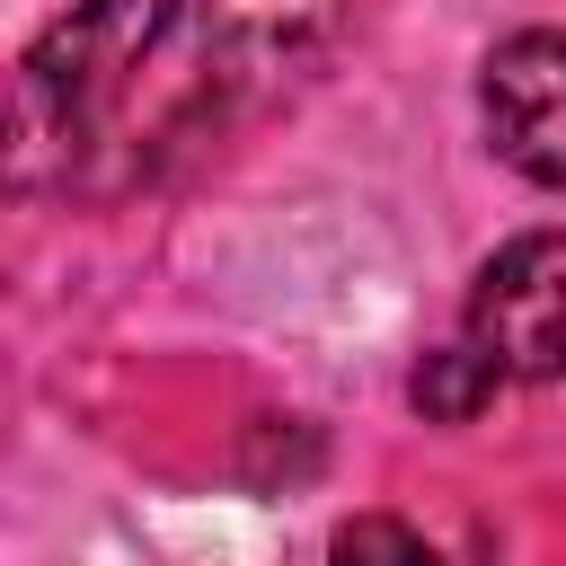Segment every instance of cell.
<instances>
[{
    "label": "cell",
    "mask_w": 566,
    "mask_h": 566,
    "mask_svg": "<svg viewBox=\"0 0 566 566\" xmlns=\"http://www.w3.org/2000/svg\"><path fill=\"white\" fill-rule=\"evenodd\" d=\"M177 27V0H71L27 53H18V88H9V168L18 186H44V159H80L88 133L106 124V106L124 97V80L159 53V35Z\"/></svg>",
    "instance_id": "obj_1"
},
{
    "label": "cell",
    "mask_w": 566,
    "mask_h": 566,
    "mask_svg": "<svg viewBox=\"0 0 566 566\" xmlns=\"http://www.w3.org/2000/svg\"><path fill=\"white\" fill-rule=\"evenodd\" d=\"M469 345L504 380H566V230H522L478 265Z\"/></svg>",
    "instance_id": "obj_2"
},
{
    "label": "cell",
    "mask_w": 566,
    "mask_h": 566,
    "mask_svg": "<svg viewBox=\"0 0 566 566\" xmlns=\"http://www.w3.org/2000/svg\"><path fill=\"white\" fill-rule=\"evenodd\" d=\"M495 389H504V371H495L469 336H460V345H433V354L416 363V380H407V398H416L424 424H469V416L495 407Z\"/></svg>",
    "instance_id": "obj_4"
},
{
    "label": "cell",
    "mask_w": 566,
    "mask_h": 566,
    "mask_svg": "<svg viewBox=\"0 0 566 566\" xmlns=\"http://www.w3.org/2000/svg\"><path fill=\"white\" fill-rule=\"evenodd\" d=\"M478 124H486V150L513 177L566 195V27H522L486 53Z\"/></svg>",
    "instance_id": "obj_3"
},
{
    "label": "cell",
    "mask_w": 566,
    "mask_h": 566,
    "mask_svg": "<svg viewBox=\"0 0 566 566\" xmlns=\"http://www.w3.org/2000/svg\"><path fill=\"white\" fill-rule=\"evenodd\" d=\"M327 566H442L433 539L398 513H354L336 539H327Z\"/></svg>",
    "instance_id": "obj_5"
}]
</instances>
